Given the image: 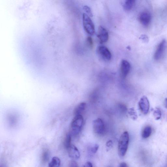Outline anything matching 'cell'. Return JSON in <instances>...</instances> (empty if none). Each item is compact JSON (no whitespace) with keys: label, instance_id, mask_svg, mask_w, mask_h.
I'll return each mask as SVG.
<instances>
[{"label":"cell","instance_id":"cb8c5ba5","mask_svg":"<svg viewBox=\"0 0 167 167\" xmlns=\"http://www.w3.org/2000/svg\"><path fill=\"white\" fill-rule=\"evenodd\" d=\"M99 148V146L97 144L95 145L91 149L92 152L93 153H95L97 151Z\"/></svg>","mask_w":167,"mask_h":167},{"label":"cell","instance_id":"603a6c76","mask_svg":"<svg viewBox=\"0 0 167 167\" xmlns=\"http://www.w3.org/2000/svg\"><path fill=\"white\" fill-rule=\"evenodd\" d=\"M140 38L145 43L148 42L149 41L148 37L145 35H141Z\"/></svg>","mask_w":167,"mask_h":167},{"label":"cell","instance_id":"2e32d148","mask_svg":"<svg viewBox=\"0 0 167 167\" xmlns=\"http://www.w3.org/2000/svg\"><path fill=\"white\" fill-rule=\"evenodd\" d=\"M72 137L71 134L69 133L67 134L66 136L65 141H64V145L67 149L72 145Z\"/></svg>","mask_w":167,"mask_h":167},{"label":"cell","instance_id":"7c38bea8","mask_svg":"<svg viewBox=\"0 0 167 167\" xmlns=\"http://www.w3.org/2000/svg\"><path fill=\"white\" fill-rule=\"evenodd\" d=\"M86 104L85 102H81L76 106L74 109V114L75 115H81L85 110Z\"/></svg>","mask_w":167,"mask_h":167},{"label":"cell","instance_id":"5bb4252c","mask_svg":"<svg viewBox=\"0 0 167 167\" xmlns=\"http://www.w3.org/2000/svg\"><path fill=\"white\" fill-rule=\"evenodd\" d=\"M151 128L150 126H146L144 128L143 131L142 137L145 139L148 138L151 136Z\"/></svg>","mask_w":167,"mask_h":167},{"label":"cell","instance_id":"52a82bcc","mask_svg":"<svg viewBox=\"0 0 167 167\" xmlns=\"http://www.w3.org/2000/svg\"><path fill=\"white\" fill-rule=\"evenodd\" d=\"M97 52L99 55L104 60L109 61L111 59V53L106 47L104 46L99 47L97 48Z\"/></svg>","mask_w":167,"mask_h":167},{"label":"cell","instance_id":"4316f807","mask_svg":"<svg viewBox=\"0 0 167 167\" xmlns=\"http://www.w3.org/2000/svg\"><path fill=\"white\" fill-rule=\"evenodd\" d=\"M84 167H92L93 166L92 164L90 162H87L84 165Z\"/></svg>","mask_w":167,"mask_h":167},{"label":"cell","instance_id":"44dd1931","mask_svg":"<svg viewBox=\"0 0 167 167\" xmlns=\"http://www.w3.org/2000/svg\"><path fill=\"white\" fill-rule=\"evenodd\" d=\"M83 9L86 12L87 14L89 16L92 17L93 16L92 10L88 6H85L84 7H83Z\"/></svg>","mask_w":167,"mask_h":167},{"label":"cell","instance_id":"e0dca14e","mask_svg":"<svg viewBox=\"0 0 167 167\" xmlns=\"http://www.w3.org/2000/svg\"><path fill=\"white\" fill-rule=\"evenodd\" d=\"M128 113L133 120H137L138 118L137 114L133 108L129 109L128 110Z\"/></svg>","mask_w":167,"mask_h":167},{"label":"cell","instance_id":"d6986e66","mask_svg":"<svg viewBox=\"0 0 167 167\" xmlns=\"http://www.w3.org/2000/svg\"><path fill=\"white\" fill-rule=\"evenodd\" d=\"M49 159V153L47 150L44 151L42 155V160L43 162L45 163L48 161Z\"/></svg>","mask_w":167,"mask_h":167},{"label":"cell","instance_id":"ba28073f","mask_svg":"<svg viewBox=\"0 0 167 167\" xmlns=\"http://www.w3.org/2000/svg\"><path fill=\"white\" fill-rule=\"evenodd\" d=\"M131 65L129 62L125 60L121 62L120 67V75L122 79H125L129 74L131 69Z\"/></svg>","mask_w":167,"mask_h":167},{"label":"cell","instance_id":"484cf974","mask_svg":"<svg viewBox=\"0 0 167 167\" xmlns=\"http://www.w3.org/2000/svg\"><path fill=\"white\" fill-rule=\"evenodd\" d=\"M113 143L111 140H110L108 141L106 143V145L108 147H110L112 145Z\"/></svg>","mask_w":167,"mask_h":167},{"label":"cell","instance_id":"ffe728a7","mask_svg":"<svg viewBox=\"0 0 167 167\" xmlns=\"http://www.w3.org/2000/svg\"><path fill=\"white\" fill-rule=\"evenodd\" d=\"M87 46L89 48H92L93 46V38L90 36H88L86 40Z\"/></svg>","mask_w":167,"mask_h":167},{"label":"cell","instance_id":"6da1fadb","mask_svg":"<svg viewBox=\"0 0 167 167\" xmlns=\"http://www.w3.org/2000/svg\"><path fill=\"white\" fill-rule=\"evenodd\" d=\"M129 140V134L127 131L121 135L118 144V153L119 156L123 157L127 152Z\"/></svg>","mask_w":167,"mask_h":167},{"label":"cell","instance_id":"9c48e42d","mask_svg":"<svg viewBox=\"0 0 167 167\" xmlns=\"http://www.w3.org/2000/svg\"><path fill=\"white\" fill-rule=\"evenodd\" d=\"M97 37L100 43H106L108 40L109 34L106 29L100 26L98 28Z\"/></svg>","mask_w":167,"mask_h":167},{"label":"cell","instance_id":"83f0119b","mask_svg":"<svg viewBox=\"0 0 167 167\" xmlns=\"http://www.w3.org/2000/svg\"><path fill=\"white\" fill-rule=\"evenodd\" d=\"M120 167H127L128 166L125 163H122L120 164Z\"/></svg>","mask_w":167,"mask_h":167},{"label":"cell","instance_id":"5b68a950","mask_svg":"<svg viewBox=\"0 0 167 167\" xmlns=\"http://www.w3.org/2000/svg\"><path fill=\"white\" fill-rule=\"evenodd\" d=\"M166 43L165 40H164L160 43L154 56L155 60L158 61L162 58L166 50Z\"/></svg>","mask_w":167,"mask_h":167},{"label":"cell","instance_id":"3957f363","mask_svg":"<svg viewBox=\"0 0 167 167\" xmlns=\"http://www.w3.org/2000/svg\"><path fill=\"white\" fill-rule=\"evenodd\" d=\"M83 27L86 33L88 34L93 35L95 32L94 24L89 16L86 14L83 15Z\"/></svg>","mask_w":167,"mask_h":167},{"label":"cell","instance_id":"ac0fdd59","mask_svg":"<svg viewBox=\"0 0 167 167\" xmlns=\"http://www.w3.org/2000/svg\"><path fill=\"white\" fill-rule=\"evenodd\" d=\"M153 115L156 120H159L161 117V112L159 108H156L155 111H154Z\"/></svg>","mask_w":167,"mask_h":167},{"label":"cell","instance_id":"277c9868","mask_svg":"<svg viewBox=\"0 0 167 167\" xmlns=\"http://www.w3.org/2000/svg\"><path fill=\"white\" fill-rule=\"evenodd\" d=\"M93 129L94 133L99 136H102L105 133L106 128L104 122L98 118L93 122Z\"/></svg>","mask_w":167,"mask_h":167},{"label":"cell","instance_id":"f1b7e54d","mask_svg":"<svg viewBox=\"0 0 167 167\" xmlns=\"http://www.w3.org/2000/svg\"><path fill=\"white\" fill-rule=\"evenodd\" d=\"M165 107L167 108V98H166L165 100Z\"/></svg>","mask_w":167,"mask_h":167},{"label":"cell","instance_id":"9a60e30c","mask_svg":"<svg viewBox=\"0 0 167 167\" xmlns=\"http://www.w3.org/2000/svg\"><path fill=\"white\" fill-rule=\"evenodd\" d=\"M135 0H125L124 8L126 11L130 10L133 7Z\"/></svg>","mask_w":167,"mask_h":167},{"label":"cell","instance_id":"d4e9b609","mask_svg":"<svg viewBox=\"0 0 167 167\" xmlns=\"http://www.w3.org/2000/svg\"><path fill=\"white\" fill-rule=\"evenodd\" d=\"M69 166L71 167H78V165L74 160H72V161H70L69 164Z\"/></svg>","mask_w":167,"mask_h":167},{"label":"cell","instance_id":"7a4b0ae2","mask_svg":"<svg viewBox=\"0 0 167 167\" xmlns=\"http://www.w3.org/2000/svg\"><path fill=\"white\" fill-rule=\"evenodd\" d=\"M84 122V119L81 115H75L73 120L69 133L72 136H76L80 133Z\"/></svg>","mask_w":167,"mask_h":167},{"label":"cell","instance_id":"7402d4cb","mask_svg":"<svg viewBox=\"0 0 167 167\" xmlns=\"http://www.w3.org/2000/svg\"><path fill=\"white\" fill-rule=\"evenodd\" d=\"M118 107L120 110L123 113H125L127 111L126 106L124 104H120L118 105Z\"/></svg>","mask_w":167,"mask_h":167},{"label":"cell","instance_id":"4fadbf2b","mask_svg":"<svg viewBox=\"0 0 167 167\" xmlns=\"http://www.w3.org/2000/svg\"><path fill=\"white\" fill-rule=\"evenodd\" d=\"M61 160L57 157H53L48 164L49 167H59L61 165Z\"/></svg>","mask_w":167,"mask_h":167},{"label":"cell","instance_id":"8992f818","mask_svg":"<svg viewBox=\"0 0 167 167\" xmlns=\"http://www.w3.org/2000/svg\"><path fill=\"white\" fill-rule=\"evenodd\" d=\"M138 106L141 112L146 115L148 113L150 109V102L146 96L141 98L138 102Z\"/></svg>","mask_w":167,"mask_h":167},{"label":"cell","instance_id":"30bf717a","mask_svg":"<svg viewBox=\"0 0 167 167\" xmlns=\"http://www.w3.org/2000/svg\"><path fill=\"white\" fill-rule=\"evenodd\" d=\"M151 16L149 12L144 11L141 12L139 16V20L140 23L144 26H147L150 23Z\"/></svg>","mask_w":167,"mask_h":167},{"label":"cell","instance_id":"8fae6325","mask_svg":"<svg viewBox=\"0 0 167 167\" xmlns=\"http://www.w3.org/2000/svg\"><path fill=\"white\" fill-rule=\"evenodd\" d=\"M69 157L74 159H78L80 157V153L78 149L72 145L67 149Z\"/></svg>","mask_w":167,"mask_h":167}]
</instances>
